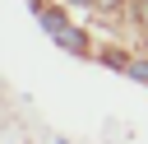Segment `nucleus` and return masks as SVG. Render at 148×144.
<instances>
[{
	"label": "nucleus",
	"mask_w": 148,
	"mask_h": 144,
	"mask_svg": "<svg viewBox=\"0 0 148 144\" xmlns=\"http://www.w3.org/2000/svg\"><path fill=\"white\" fill-rule=\"evenodd\" d=\"M51 37H56V42H60V46H65V51H74V56H79V51H83V46H88V42H83V33H79V28H74V23H65V28H56V33H51Z\"/></svg>",
	"instance_id": "f257e3e1"
},
{
	"label": "nucleus",
	"mask_w": 148,
	"mask_h": 144,
	"mask_svg": "<svg viewBox=\"0 0 148 144\" xmlns=\"http://www.w3.org/2000/svg\"><path fill=\"white\" fill-rule=\"evenodd\" d=\"M125 74H134V79L148 84V60H125Z\"/></svg>",
	"instance_id": "f03ea898"
},
{
	"label": "nucleus",
	"mask_w": 148,
	"mask_h": 144,
	"mask_svg": "<svg viewBox=\"0 0 148 144\" xmlns=\"http://www.w3.org/2000/svg\"><path fill=\"white\" fill-rule=\"evenodd\" d=\"M65 5H92V0H65Z\"/></svg>",
	"instance_id": "7ed1b4c3"
}]
</instances>
